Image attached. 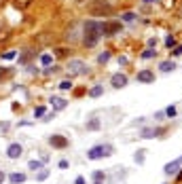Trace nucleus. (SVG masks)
Here are the masks:
<instances>
[{"instance_id":"f8f14e48","label":"nucleus","mask_w":182,"mask_h":184,"mask_svg":"<svg viewBox=\"0 0 182 184\" xmlns=\"http://www.w3.org/2000/svg\"><path fill=\"white\" fill-rule=\"evenodd\" d=\"M180 163H182L180 159H176V161H172V163H167V165H165V174H174V171L180 167Z\"/></svg>"},{"instance_id":"4468645a","label":"nucleus","mask_w":182,"mask_h":184,"mask_svg":"<svg viewBox=\"0 0 182 184\" xmlns=\"http://www.w3.org/2000/svg\"><path fill=\"white\" fill-rule=\"evenodd\" d=\"M40 64H42V66H51V64H53V55H49V53L40 55Z\"/></svg>"},{"instance_id":"4be33fe9","label":"nucleus","mask_w":182,"mask_h":184,"mask_svg":"<svg viewBox=\"0 0 182 184\" xmlns=\"http://www.w3.org/2000/svg\"><path fill=\"white\" fill-rule=\"evenodd\" d=\"M121 19H123V21H133V19H135V15H133V13H123V15H121Z\"/></svg>"},{"instance_id":"c9c22d12","label":"nucleus","mask_w":182,"mask_h":184,"mask_svg":"<svg viewBox=\"0 0 182 184\" xmlns=\"http://www.w3.org/2000/svg\"><path fill=\"white\" fill-rule=\"evenodd\" d=\"M2 4H4V0H0V7H2Z\"/></svg>"},{"instance_id":"cd10ccee","label":"nucleus","mask_w":182,"mask_h":184,"mask_svg":"<svg viewBox=\"0 0 182 184\" xmlns=\"http://www.w3.org/2000/svg\"><path fill=\"white\" fill-rule=\"evenodd\" d=\"M47 176H49V171H47V169H42V171H40V174L36 176V180H40V182H42V180L47 178Z\"/></svg>"},{"instance_id":"f257e3e1","label":"nucleus","mask_w":182,"mask_h":184,"mask_svg":"<svg viewBox=\"0 0 182 184\" xmlns=\"http://www.w3.org/2000/svg\"><path fill=\"white\" fill-rule=\"evenodd\" d=\"M104 36V24H100V21H87L85 24V36H83V42L85 47H95L98 40Z\"/></svg>"},{"instance_id":"c85d7f7f","label":"nucleus","mask_w":182,"mask_h":184,"mask_svg":"<svg viewBox=\"0 0 182 184\" xmlns=\"http://www.w3.org/2000/svg\"><path fill=\"white\" fill-rule=\"evenodd\" d=\"M108 57H110V55H108V53H102V55H100V57H98V59H100V61H102V64H104V61H108Z\"/></svg>"},{"instance_id":"5701e85b","label":"nucleus","mask_w":182,"mask_h":184,"mask_svg":"<svg viewBox=\"0 0 182 184\" xmlns=\"http://www.w3.org/2000/svg\"><path fill=\"white\" fill-rule=\"evenodd\" d=\"M15 57H17V51H7L2 55V59H15Z\"/></svg>"},{"instance_id":"72a5a7b5","label":"nucleus","mask_w":182,"mask_h":184,"mask_svg":"<svg viewBox=\"0 0 182 184\" xmlns=\"http://www.w3.org/2000/svg\"><path fill=\"white\" fill-rule=\"evenodd\" d=\"M178 182H182V171H180V174H178Z\"/></svg>"},{"instance_id":"b1692460","label":"nucleus","mask_w":182,"mask_h":184,"mask_svg":"<svg viewBox=\"0 0 182 184\" xmlns=\"http://www.w3.org/2000/svg\"><path fill=\"white\" fill-rule=\"evenodd\" d=\"M165 114H167V117H176V106H169V108H165Z\"/></svg>"},{"instance_id":"473e14b6","label":"nucleus","mask_w":182,"mask_h":184,"mask_svg":"<svg viewBox=\"0 0 182 184\" xmlns=\"http://www.w3.org/2000/svg\"><path fill=\"white\" fill-rule=\"evenodd\" d=\"M4 180H7V176H4V171H2V169H0V184H2Z\"/></svg>"},{"instance_id":"7c9ffc66","label":"nucleus","mask_w":182,"mask_h":184,"mask_svg":"<svg viewBox=\"0 0 182 184\" xmlns=\"http://www.w3.org/2000/svg\"><path fill=\"white\" fill-rule=\"evenodd\" d=\"M93 178H95V180H102V178H104V174H102V171H95V174H93Z\"/></svg>"},{"instance_id":"a878e982","label":"nucleus","mask_w":182,"mask_h":184,"mask_svg":"<svg viewBox=\"0 0 182 184\" xmlns=\"http://www.w3.org/2000/svg\"><path fill=\"white\" fill-rule=\"evenodd\" d=\"M135 161H138V163H144V150H138V154H135Z\"/></svg>"},{"instance_id":"1a4fd4ad","label":"nucleus","mask_w":182,"mask_h":184,"mask_svg":"<svg viewBox=\"0 0 182 184\" xmlns=\"http://www.w3.org/2000/svg\"><path fill=\"white\" fill-rule=\"evenodd\" d=\"M119 30H121V24H104V36L115 34V32H119Z\"/></svg>"},{"instance_id":"aec40b11","label":"nucleus","mask_w":182,"mask_h":184,"mask_svg":"<svg viewBox=\"0 0 182 184\" xmlns=\"http://www.w3.org/2000/svg\"><path fill=\"white\" fill-rule=\"evenodd\" d=\"M87 129H100V121H98V119L89 121V123H87Z\"/></svg>"},{"instance_id":"7ed1b4c3","label":"nucleus","mask_w":182,"mask_h":184,"mask_svg":"<svg viewBox=\"0 0 182 184\" xmlns=\"http://www.w3.org/2000/svg\"><path fill=\"white\" fill-rule=\"evenodd\" d=\"M87 72V64L83 59H70V64H68V74L70 76H81Z\"/></svg>"},{"instance_id":"6e6552de","label":"nucleus","mask_w":182,"mask_h":184,"mask_svg":"<svg viewBox=\"0 0 182 184\" xmlns=\"http://www.w3.org/2000/svg\"><path fill=\"white\" fill-rule=\"evenodd\" d=\"M138 81L140 83H152L155 81V74L150 70H142V72H138Z\"/></svg>"},{"instance_id":"e433bc0d","label":"nucleus","mask_w":182,"mask_h":184,"mask_svg":"<svg viewBox=\"0 0 182 184\" xmlns=\"http://www.w3.org/2000/svg\"><path fill=\"white\" fill-rule=\"evenodd\" d=\"M144 2H155V0H144Z\"/></svg>"},{"instance_id":"4c0bfd02","label":"nucleus","mask_w":182,"mask_h":184,"mask_svg":"<svg viewBox=\"0 0 182 184\" xmlns=\"http://www.w3.org/2000/svg\"><path fill=\"white\" fill-rule=\"evenodd\" d=\"M78 2H85V0H78Z\"/></svg>"},{"instance_id":"a211bd4d","label":"nucleus","mask_w":182,"mask_h":184,"mask_svg":"<svg viewBox=\"0 0 182 184\" xmlns=\"http://www.w3.org/2000/svg\"><path fill=\"white\" fill-rule=\"evenodd\" d=\"M28 167L36 171V169H42V163H40V161H30V163H28Z\"/></svg>"},{"instance_id":"f704fd0d","label":"nucleus","mask_w":182,"mask_h":184,"mask_svg":"<svg viewBox=\"0 0 182 184\" xmlns=\"http://www.w3.org/2000/svg\"><path fill=\"white\" fill-rule=\"evenodd\" d=\"M95 184H102V180H95Z\"/></svg>"},{"instance_id":"c756f323","label":"nucleus","mask_w":182,"mask_h":184,"mask_svg":"<svg viewBox=\"0 0 182 184\" xmlns=\"http://www.w3.org/2000/svg\"><path fill=\"white\" fill-rule=\"evenodd\" d=\"M172 53H174V55H182V44H180V47H176Z\"/></svg>"},{"instance_id":"58836bf2","label":"nucleus","mask_w":182,"mask_h":184,"mask_svg":"<svg viewBox=\"0 0 182 184\" xmlns=\"http://www.w3.org/2000/svg\"><path fill=\"white\" fill-rule=\"evenodd\" d=\"M180 161H182V157H180Z\"/></svg>"},{"instance_id":"20e7f679","label":"nucleus","mask_w":182,"mask_h":184,"mask_svg":"<svg viewBox=\"0 0 182 184\" xmlns=\"http://www.w3.org/2000/svg\"><path fill=\"white\" fill-rule=\"evenodd\" d=\"M89 11L93 13V15H104V13H110V4H106L104 0H93V2L89 4Z\"/></svg>"},{"instance_id":"ddd939ff","label":"nucleus","mask_w":182,"mask_h":184,"mask_svg":"<svg viewBox=\"0 0 182 184\" xmlns=\"http://www.w3.org/2000/svg\"><path fill=\"white\" fill-rule=\"evenodd\" d=\"M159 68H161V72H172L174 68H176V64H174V61H163Z\"/></svg>"},{"instance_id":"393cba45","label":"nucleus","mask_w":182,"mask_h":184,"mask_svg":"<svg viewBox=\"0 0 182 184\" xmlns=\"http://www.w3.org/2000/svg\"><path fill=\"white\" fill-rule=\"evenodd\" d=\"M165 44H167V47L172 49L174 44H176V38H174V36H167V38H165Z\"/></svg>"},{"instance_id":"423d86ee","label":"nucleus","mask_w":182,"mask_h":184,"mask_svg":"<svg viewBox=\"0 0 182 184\" xmlns=\"http://www.w3.org/2000/svg\"><path fill=\"white\" fill-rule=\"evenodd\" d=\"M110 83H112V87H115V89H123L127 85V76L125 74H112Z\"/></svg>"},{"instance_id":"39448f33","label":"nucleus","mask_w":182,"mask_h":184,"mask_svg":"<svg viewBox=\"0 0 182 184\" xmlns=\"http://www.w3.org/2000/svg\"><path fill=\"white\" fill-rule=\"evenodd\" d=\"M21 154H24V148H21V144H11L7 148V157L9 159H19Z\"/></svg>"},{"instance_id":"9d476101","label":"nucleus","mask_w":182,"mask_h":184,"mask_svg":"<svg viewBox=\"0 0 182 184\" xmlns=\"http://www.w3.org/2000/svg\"><path fill=\"white\" fill-rule=\"evenodd\" d=\"M49 102L53 104V108H55V110H64V108L68 106V102H66V100H61V98H51Z\"/></svg>"},{"instance_id":"6ab92c4d","label":"nucleus","mask_w":182,"mask_h":184,"mask_svg":"<svg viewBox=\"0 0 182 184\" xmlns=\"http://www.w3.org/2000/svg\"><path fill=\"white\" fill-rule=\"evenodd\" d=\"M155 135H157L155 129H144V131H142V137H146V140H148V137H155Z\"/></svg>"},{"instance_id":"0eeeda50","label":"nucleus","mask_w":182,"mask_h":184,"mask_svg":"<svg viewBox=\"0 0 182 184\" xmlns=\"http://www.w3.org/2000/svg\"><path fill=\"white\" fill-rule=\"evenodd\" d=\"M49 144L53 148H66L68 146V140H66V137H61V135H51L49 137Z\"/></svg>"},{"instance_id":"2eb2a0df","label":"nucleus","mask_w":182,"mask_h":184,"mask_svg":"<svg viewBox=\"0 0 182 184\" xmlns=\"http://www.w3.org/2000/svg\"><path fill=\"white\" fill-rule=\"evenodd\" d=\"M102 91H104V87L98 85V87H93V89L89 91V95H91V98H100V95H102Z\"/></svg>"},{"instance_id":"2f4dec72","label":"nucleus","mask_w":182,"mask_h":184,"mask_svg":"<svg viewBox=\"0 0 182 184\" xmlns=\"http://www.w3.org/2000/svg\"><path fill=\"white\" fill-rule=\"evenodd\" d=\"M74 184H87V182H85V178H81V176H78V178L74 180Z\"/></svg>"},{"instance_id":"f3484780","label":"nucleus","mask_w":182,"mask_h":184,"mask_svg":"<svg viewBox=\"0 0 182 184\" xmlns=\"http://www.w3.org/2000/svg\"><path fill=\"white\" fill-rule=\"evenodd\" d=\"M155 55H157V51H155L152 47H148V49L142 53V57H144V59H150V57H155Z\"/></svg>"},{"instance_id":"9b49d317","label":"nucleus","mask_w":182,"mask_h":184,"mask_svg":"<svg viewBox=\"0 0 182 184\" xmlns=\"http://www.w3.org/2000/svg\"><path fill=\"white\" fill-rule=\"evenodd\" d=\"M9 182H11V184H21V182H26V174H11V176H9Z\"/></svg>"},{"instance_id":"bb28decb","label":"nucleus","mask_w":182,"mask_h":184,"mask_svg":"<svg viewBox=\"0 0 182 184\" xmlns=\"http://www.w3.org/2000/svg\"><path fill=\"white\" fill-rule=\"evenodd\" d=\"M42 114H44V108H42V106L34 108V117H42Z\"/></svg>"},{"instance_id":"412c9836","label":"nucleus","mask_w":182,"mask_h":184,"mask_svg":"<svg viewBox=\"0 0 182 184\" xmlns=\"http://www.w3.org/2000/svg\"><path fill=\"white\" fill-rule=\"evenodd\" d=\"M70 87H72V81H61L59 83V89H64V91H68Z\"/></svg>"},{"instance_id":"f03ea898","label":"nucleus","mask_w":182,"mask_h":184,"mask_svg":"<svg viewBox=\"0 0 182 184\" xmlns=\"http://www.w3.org/2000/svg\"><path fill=\"white\" fill-rule=\"evenodd\" d=\"M110 154H112V146H110V144H98V146H93V148H89V152H87V159L95 161V159L110 157Z\"/></svg>"},{"instance_id":"dca6fc26","label":"nucleus","mask_w":182,"mask_h":184,"mask_svg":"<svg viewBox=\"0 0 182 184\" xmlns=\"http://www.w3.org/2000/svg\"><path fill=\"white\" fill-rule=\"evenodd\" d=\"M32 4V0H15V7L17 9H28Z\"/></svg>"}]
</instances>
